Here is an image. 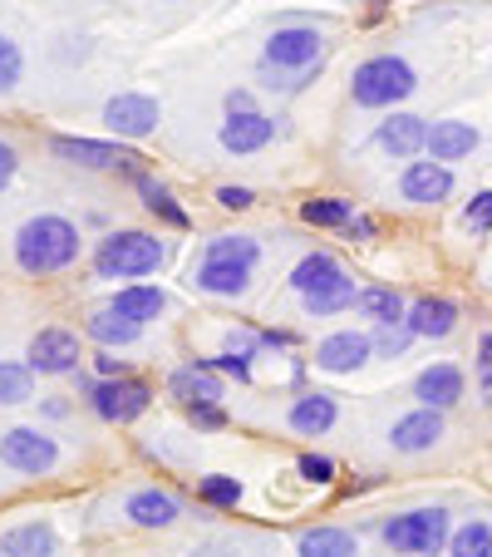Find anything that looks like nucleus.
<instances>
[{"label": "nucleus", "mask_w": 492, "mask_h": 557, "mask_svg": "<svg viewBox=\"0 0 492 557\" xmlns=\"http://www.w3.org/2000/svg\"><path fill=\"white\" fill-rule=\"evenodd\" d=\"M74 257H79V232H74V222L54 218V212H40L15 232V262L30 276L64 272Z\"/></svg>", "instance_id": "1"}, {"label": "nucleus", "mask_w": 492, "mask_h": 557, "mask_svg": "<svg viewBox=\"0 0 492 557\" xmlns=\"http://www.w3.org/2000/svg\"><path fill=\"white\" fill-rule=\"evenodd\" d=\"M291 286L301 292V301H305V311H311V315H340V311H350V306H355V296H359L355 282L340 272V262L330 252L301 257V262H295V272H291Z\"/></svg>", "instance_id": "2"}, {"label": "nucleus", "mask_w": 492, "mask_h": 557, "mask_svg": "<svg viewBox=\"0 0 492 557\" xmlns=\"http://www.w3.org/2000/svg\"><path fill=\"white\" fill-rule=\"evenodd\" d=\"M414 89H419V79L399 54H375L350 74V95H355L359 109H389L399 99H408Z\"/></svg>", "instance_id": "3"}, {"label": "nucleus", "mask_w": 492, "mask_h": 557, "mask_svg": "<svg viewBox=\"0 0 492 557\" xmlns=\"http://www.w3.org/2000/svg\"><path fill=\"white\" fill-rule=\"evenodd\" d=\"M163 267V243L148 232H114L94 247V272L118 282V276H148Z\"/></svg>", "instance_id": "4"}, {"label": "nucleus", "mask_w": 492, "mask_h": 557, "mask_svg": "<svg viewBox=\"0 0 492 557\" xmlns=\"http://www.w3.org/2000/svg\"><path fill=\"white\" fill-rule=\"evenodd\" d=\"M320 54H325V35L315 25H281V30L266 40V70L286 74L291 89H301V79L311 70H320Z\"/></svg>", "instance_id": "5"}, {"label": "nucleus", "mask_w": 492, "mask_h": 557, "mask_svg": "<svg viewBox=\"0 0 492 557\" xmlns=\"http://www.w3.org/2000/svg\"><path fill=\"white\" fill-rule=\"evenodd\" d=\"M379 533H384V543L394 547V553L433 557L439 547H449L453 528H449V508H414V513L389 518Z\"/></svg>", "instance_id": "6"}, {"label": "nucleus", "mask_w": 492, "mask_h": 557, "mask_svg": "<svg viewBox=\"0 0 492 557\" xmlns=\"http://www.w3.org/2000/svg\"><path fill=\"white\" fill-rule=\"evenodd\" d=\"M85 389H89V400H94V410H99V420H109V424H134L138 414L153 405V389L143 385V380H134V375H118V380H85Z\"/></svg>", "instance_id": "7"}, {"label": "nucleus", "mask_w": 492, "mask_h": 557, "mask_svg": "<svg viewBox=\"0 0 492 557\" xmlns=\"http://www.w3.org/2000/svg\"><path fill=\"white\" fill-rule=\"evenodd\" d=\"M0 463L15 473H50L60 463V444L40 430H5L0 434Z\"/></svg>", "instance_id": "8"}, {"label": "nucleus", "mask_w": 492, "mask_h": 557, "mask_svg": "<svg viewBox=\"0 0 492 557\" xmlns=\"http://www.w3.org/2000/svg\"><path fill=\"white\" fill-rule=\"evenodd\" d=\"M54 158H64V163H79V169H134L138 158L124 153L118 144H104V138H74V134H60L50 138Z\"/></svg>", "instance_id": "9"}, {"label": "nucleus", "mask_w": 492, "mask_h": 557, "mask_svg": "<svg viewBox=\"0 0 492 557\" xmlns=\"http://www.w3.org/2000/svg\"><path fill=\"white\" fill-rule=\"evenodd\" d=\"M74 366H79V336L74 331L45 326L30 341V370H40V375H70Z\"/></svg>", "instance_id": "10"}, {"label": "nucleus", "mask_w": 492, "mask_h": 557, "mask_svg": "<svg viewBox=\"0 0 492 557\" xmlns=\"http://www.w3.org/2000/svg\"><path fill=\"white\" fill-rule=\"evenodd\" d=\"M369 356H375V341H369L365 331H336V336H325L320 346H315V366L330 370V375H350V370H359Z\"/></svg>", "instance_id": "11"}, {"label": "nucleus", "mask_w": 492, "mask_h": 557, "mask_svg": "<svg viewBox=\"0 0 492 557\" xmlns=\"http://www.w3.org/2000/svg\"><path fill=\"white\" fill-rule=\"evenodd\" d=\"M104 124L114 128L118 138H143L157 128V99L148 95H114L104 104Z\"/></svg>", "instance_id": "12"}, {"label": "nucleus", "mask_w": 492, "mask_h": 557, "mask_svg": "<svg viewBox=\"0 0 492 557\" xmlns=\"http://www.w3.org/2000/svg\"><path fill=\"white\" fill-rule=\"evenodd\" d=\"M399 193H404V202H419V208H433V202H443L453 193V169L449 163H408L404 178H399Z\"/></svg>", "instance_id": "13"}, {"label": "nucleus", "mask_w": 492, "mask_h": 557, "mask_svg": "<svg viewBox=\"0 0 492 557\" xmlns=\"http://www.w3.org/2000/svg\"><path fill=\"white\" fill-rule=\"evenodd\" d=\"M463 389H468L463 370L449 366V360H439V366L419 370V380H414V400H424L429 410H453V405L463 400Z\"/></svg>", "instance_id": "14"}, {"label": "nucleus", "mask_w": 492, "mask_h": 557, "mask_svg": "<svg viewBox=\"0 0 492 557\" xmlns=\"http://www.w3.org/2000/svg\"><path fill=\"white\" fill-rule=\"evenodd\" d=\"M439 440H443V410H429V405L408 410L404 420L389 430V444H394L399 454H424V449H433Z\"/></svg>", "instance_id": "15"}, {"label": "nucleus", "mask_w": 492, "mask_h": 557, "mask_svg": "<svg viewBox=\"0 0 492 557\" xmlns=\"http://www.w3.org/2000/svg\"><path fill=\"white\" fill-rule=\"evenodd\" d=\"M408 331L424 341H443L453 336V326H458V301H449V296H419V301L408 306Z\"/></svg>", "instance_id": "16"}, {"label": "nucleus", "mask_w": 492, "mask_h": 557, "mask_svg": "<svg viewBox=\"0 0 492 557\" xmlns=\"http://www.w3.org/2000/svg\"><path fill=\"white\" fill-rule=\"evenodd\" d=\"M375 138H379V148H389L394 158L429 153V124H424L419 114H389Z\"/></svg>", "instance_id": "17"}, {"label": "nucleus", "mask_w": 492, "mask_h": 557, "mask_svg": "<svg viewBox=\"0 0 492 557\" xmlns=\"http://www.w3.org/2000/svg\"><path fill=\"white\" fill-rule=\"evenodd\" d=\"M276 138V124L266 114H227V124H222V148L227 153H262L266 144Z\"/></svg>", "instance_id": "18"}, {"label": "nucleus", "mask_w": 492, "mask_h": 557, "mask_svg": "<svg viewBox=\"0 0 492 557\" xmlns=\"http://www.w3.org/2000/svg\"><path fill=\"white\" fill-rule=\"evenodd\" d=\"M478 148V128L463 124V119H439L429 124V158L433 163H458Z\"/></svg>", "instance_id": "19"}, {"label": "nucleus", "mask_w": 492, "mask_h": 557, "mask_svg": "<svg viewBox=\"0 0 492 557\" xmlns=\"http://www.w3.org/2000/svg\"><path fill=\"white\" fill-rule=\"evenodd\" d=\"M124 513L134 518L138 528H168V523H178L182 504L168 494V488H138V494H128Z\"/></svg>", "instance_id": "20"}, {"label": "nucleus", "mask_w": 492, "mask_h": 557, "mask_svg": "<svg viewBox=\"0 0 492 557\" xmlns=\"http://www.w3.org/2000/svg\"><path fill=\"white\" fill-rule=\"evenodd\" d=\"M168 389L188 405V410L192 405H222V380H217V370H212L207 360H202V366H182L178 375L168 380Z\"/></svg>", "instance_id": "21"}, {"label": "nucleus", "mask_w": 492, "mask_h": 557, "mask_svg": "<svg viewBox=\"0 0 492 557\" xmlns=\"http://www.w3.org/2000/svg\"><path fill=\"white\" fill-rule=\"evenodd\" d=\"M163 306H168V296L157 292V286H124V292L109 301V311H118L124 321H138V326H143V321H157V315H163Z\"/></svg>", "instance_id": "22"}, {"label": "nucleus", "mask_w": 492, "mask_h": 557, "mask_svg": "<svg viewBox=\"0 0 492 557\" xmlns=\"http://www.w3.org/2000/svg\"><path fill=\"white\" fill-rule=\"evenodd\" d=\"M355 311L365 315V321H375V326H394V321L408 315V306L394 286H365V292L355 296Z\"/></svg>", "instance_id": "23"}, {"label": "nucleus", "mask_w": 492, "mask_h": 557, "mask_svg": "<svg viewBox=\"0 0 492 557\" xmlns=\"http://www.w3.org/2000/svg\"><path fill=\"white\" fill-rule=\"evenodd\" d=\"M330 424H336V400H330V395H320V389H315V395H301V400L291 405V430L295 434H325L330 430Z\"/></svg>", "instance_id": "24"}, {"label": "nucleus", "mask_w": 492, "mask_h": 557, "mask_svg": "<svg viewBox=\"0 0 492 557\" xmlns=\"http://www.w3.org/2000/svg\"><path fill=\"white\" fill-rule=\"evenodd\" d=\"M0 553L5 557H54V533L45 523L11 528V533L0 537Z\"/></svg>", "instance_id": "25"}, {"label": "nucleus", "mask_w": 492, "mask_h": 557, "mask_svg": "<svg viewBox=\"0 0 492 557\" xmlns=\"http://www.w3.org/2000/svg\"><path fill=\"white\" fill-rule=\"evenodd\" d=\"M301 557H359V543L345 528H311L301 537Z\"/></svg>", "instance_id": "26"}, {"label": "nucleus", "mask_w": 492, "mask_h": 557, "mask_svg": "<svg viewBox=\"0 0 492 557\" xmlns=\"http://www.w3.org/2000/svg\"><path fill=\"white\" fill-rule=\"evenodd\" d=\"M252 282V267H227V262H202L198 267V286L212 296H241Z\"/></svg>", "instance_id": "27"}, {"label": "nucleus", "mask_w": 492, "mask_h": 557, "mask_svg": "<svg viewBox=\"0 0 492 557\" xmlns=\"http://www.w3.org/2000/svg\"><path fill=\"white\" fill-rule=\"evenodd\" d=\"M301 218L311 227H350L355 222V202L350 198H311L301 202Z\"/></svg>", "instance_id": "28"}, {"label": "nucleus", "mask_w": 492, "mask_h": 557, "mask_svg": "<svg viewBox=\"0 0 492 557\" xmlns=\"http://www.w3.org/2000/svg\"><path fill=\"white\" fill-rule=\"evenodd\" d=\"M488 553H492V523L488 518H472V523L453 528L449 557H488Z\"/></svg>", "instance_id": "29"}, {"label": "nucleus", "mask_w": 492, "mask_h": 557, "mask_svg": "<svg viewBox=\"0 0 492 557\" xmlns=\"http://www.w3.org/2000/svg\"><path fill=\"white\" fill-rule=\"evenodd\" d=\"M138 321H124L118 311H94L89 315V336L99 341V346H128V341H138Z\"/></svg>", "instance_id": "30"}, {"label": "nucleus", "mask_w": 492, "mask_h": 557, "mask_svg": "<svg viewBox=\"0 0 492 557\" xmlns=\"http://www.w3.org/2000/svg\"><path fill=\"white\" fill-rule=\"evenodd\" d=\"M256 257H262V243H252V237H217V243H207V257H202V262L256 267Z\"/></svg>", "instance_id": "31"}, {"label": "nucleus", "mask_w": 492, "mask_h": 557, "mask_svg": "<svg viewBox=\"0 0 492 557\" xmlns=\"http://www.w3.org/2000/svg\"><path fill=\"white\" fill-rule=\"evenodd\" d=\"M134 183H138V193H143V202L157 212V218H163V222H173V227H188V212H182L178 202H173V193L163 188V183H153V178H148V173H138Z\"/></svg>", "instance_id": "32"}, {"label": "nucleus", "mask_w": 492, "mask_h": 557, "mask_svg": "<svg viewBox=\"0 0 492 557\" xmlns=\"http://www.w3.org/2000/svg\"><path fill=\"white\" fill-rule=\"evenodd\" d=\"M30 366H11V360H0V405H25L30 400Z\"/></svg>", "instance_id": "33"}, {"label": "nucleus", "mask_w": 492, "mask_h": 557, "mask_svg": "<svg viewBox=\"0 0 492 557\" xmlns=\"http://www.w3.org/2000/svg\"><path fill=\"white\" fill-rule=\"evenodd\" d=\"M202 498H207L212 508H237L241 504V479L212 473V479H202Z\"/></svg>", "instance_id": "34"}, {"label": "nucleus", "mask_w": 492, "mask_h": 557, "mask_svg": "<svg viewBox=\"0 0 492 557\" xmlns=\"http://www.w3.org/2000/svg\"><path fill=\"white\" fill-rule=\"evenodd\" d=\"M369 341H375V350H379V356H389V360H394V356H404V350H408V341H414V331H408V321H394V326H375V336H369Z\"/></svg>", "instance_id": "35"}, {"label": "nucleus", "mask_w": 492, "mask_h": 557, "mask_svg": "<svg viewBox=\"0 0 492 557\" xmlns=\"http://www.w3.org/2000/svg\"><path fill=\"white\" fill-rule=\"evenodd\" d=\"M217 375H231V380H252V350H227V356H217V360H207Z\"/></svg>", "instance_id": "36"}, {"label": "nucleus", "mask_w": 492, "mask_h": 557, "mask_svg": "<svg viewBox=\"0 0 492 557\" xmlns=\"http://www.w3.org/2000/svg\"><path fill=\"white\" fill-rule=\"evenodd\" d=\"M463 222L472 232H492V188L488 193H472V202L463 208Z\"/></svg>", "instance_id": "37"}, {"label": "nucleus", "mask_w": 492, "mask_h": 557, "mask_svg": "<svg viewBox=\"0 0 492 557\" xmlns=\"http://www.w3.org/2000/svg\"><path fill=\"white\" fill-rule=\"evenodd\" d=\"M295 469H301V479H311V484H330V479H336V463L325 459V454H301Z\"/></svg>", "instance_id": "38"}, {"label": "nucleus", "mask_w": 492, "mask_h": 557, "mask_svg": "<svg viewBox=\"0 0 492 557\" xmlns=\"http://www.w3.org/2000/svg\"><path fill=\"white\" fill-rule=\"evenodd\" d=\"M21 79V50L11 40H0V89H11Z\"/></svg>", "instance_id": "39"}, {"label": "nucleus", "mask_w": 492, "mask_h": 557, "mask_svg": "<svg viewBox=\"0 0 492 557\" xmlns=\"http://www.w3.org/2000/svg\"><path fill=\"white\" fill-rule=\"evenodd\" d=\"M188 420L198 424V430H227V410H222V405H192Z\"/></svg>", "instance_id": "40"}, {"label": "nucleus", "mask_w": 492, "mask_h": 557, "mask_svg": "<svg viewBox=\"0 0 492 557\" xmlns=\"http://www.w3.org/2000/svg\"><path fill=\"white\" fill-rule=\"evenodd\" d=\"M217 202L222 208H231V212H241V208H252V188H217Z\"/></svg>", "instance_id": "41"}, {"label": "nucleus", "mask_w": 492, "mask_h": 557, "mask_svg": "<svg viewBox=\"0 0 492 557\" xmlns=\"http://www.w3.org/2000/svg\"><path fill=\"white\" fill-rule=\"evenodd\" d=\"M252 95H247V89H231V95H227V114H252Z\"/></svg>", "instance_id": "42"}, {"label": "nucleus", "mask_w": 492, "mask_h": 557, "mask_svg": "<svg viewBox=\"0 0 492 557\" xmlns=\"http://www.w3.org/2000/svg\"><path fill=\"white\" fill-rule=\"evenodd\" d=\"M15 178V148L11 144H0V188Z\"/></svg>", "instance_id": "43"}, {"label": "nucleus", "mask_w": 492, "mask_h": 557, "mask_svg": "<svg viewBox=\"0 0 492 557\" xmlns=\"http://www.w3.org/2000/svg\"><path fill=\"white\" fill-rule=\"evenodd\" d=\"M478 370H492V326L482 331V341H478Z\"/></svg>", "instance_id": "44"}, {"label": "nucleus", "mask_w": 492, "mask_h": 557, "mask_svg": "<svg viewBox=\"0 0 492 557\" xmlns=\"http://www.w3.org/2000/svg\"><path fill=\"white\" fill-rule=\"evenodd\" d=\"M345 232H350V237H375V222H369V218H355Z\"/></svg>", "instance_id": "45"}, {"label": "nucleus", "mask_w": 492, "mask_h": 557, "mask_svg": "<svg viewBox=\"0 0 492 557\" xmlns=\"http://www.w3.org/2000/svg\"><path fill=\"white\" fill-rule=\"evenodd\" d=\"M478 395H482V405L492 410V370H482V380H478Z\"/></svg>", "instance_id": "46"}, {"label": "nucleus", "mask_w": 492, "mask_h": 557, "mask_svg": "<svg viewBox=\"0 0 492 557\" xmlns=\"http://www.w3.org/2000/svg\"><path fill=\"white\" fill-rule=\"evenodd\" d=\"M0 557H5V553H0Z\"/></svg>", "instance_id": "47"}, {"label": "nucleus", "mask_w": 492, "mask_h": 557, "mask_svg": "<svg viewBox=\"0 0 492 557\" xmlns=\"http://www.w3.org/2000/svg\"><path fill=\"white\" fill-rule=\"evenodd\" d=\"M488 557H492V553H488Z\"/></svg>", "instance_id": "48"}]
</instances>
